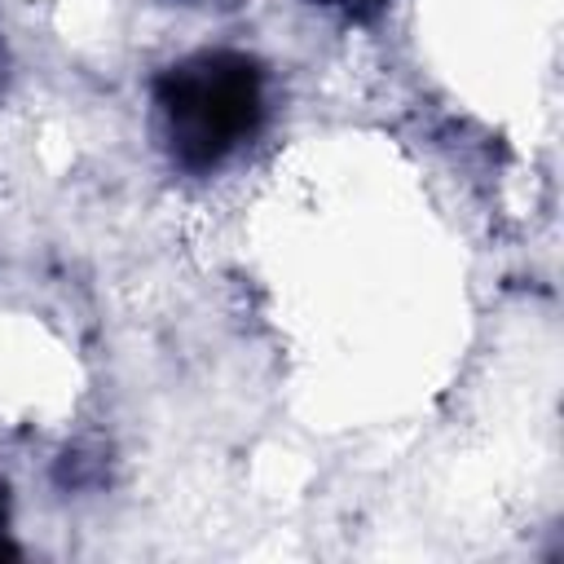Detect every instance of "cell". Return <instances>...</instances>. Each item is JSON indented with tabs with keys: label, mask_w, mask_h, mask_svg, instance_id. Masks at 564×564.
<instances>
[{
	"label": "cell",
	"mask_w": 564,
	"mask_h": 564,
	"mask_svg": "<svg viewBox=\"0 0 564 564\" xmlns=\"http://www.w3.org/2000/svg\"><path fill=\"white\" fill-rule=\"evenodd\" d=\"M154 106L172 159L185 167H216L256 132L264 84L238 53H198L159 75Z\"/></svg>",
	"instance_id": "6da1fadb"
},
{
	"label": "cell",
	"mask_w": 564,
	"mask_h": 564,
	"mask_svg": "<svg viewBox=\"0 0 564 564\" xmlns=\"http://www.w3.org/2000/svg\"><path fill=\"white\" fill-rule=\"evenodd\" d=\"M330 4H339V9H348V13H370V9H379L383 0H330Z\"/></svg>",
	"instance_id": "7a4b0ae2"
}]
</instances>
